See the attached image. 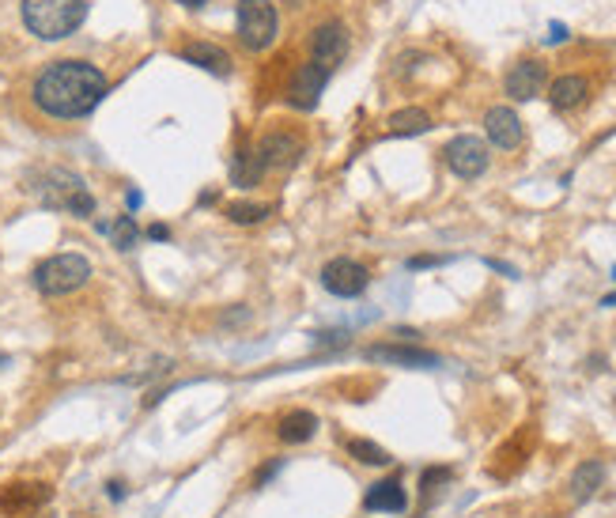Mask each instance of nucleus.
<instances>
[{"label": "nucleus", "instance_id": "nucleus-14", "mask_svg": "<svg viewBox=\"0 0 616 518\" xmlns=\"http://www.w3.org/2000/svg\"><path fill=\"white\" fill-rule=\"evenodd\" d=\"M484 133L503 151H514L518 144H522V136H526L522 118H518L511 106H492V110H488V114H484Z\"/></svg>", "mask_w": 616, "mask_h": 518}, {"label": "nucleus", "instance_id": "nucleus-25", "mask_svg": "<svg viewBox=\"0 0 616 518\" xmlns=\"http://www.w3.org/2000/svg\"><path fill=\"white\" fill-rule=\"evenodd\" d=\"M450 477H454L450 466H431V469H424V473H420V496H435Z\"/></svg>", "mask_w": 616, "mask_h": 518}, {"label": "nucleus", "instance_id": "nucleus-22", "mask_svg": "<svg viewBox=\"0 0 616 518\" xmlns=\"http://www.w3.org/2000/svg\"><path fill=\"white\" fill-rule=\"evenodd\" d=\"M261 178H265L261 156H258V151H250V148H243L239 156L231 159V182H235V186H258Z\"/></svg>", "mask_w": 616, "mask_h": 518}, {"label": "nucleus", "instance_id": "nucleus-6", "mask_svg": "<svg viewBox=\"0 0 616 518\" xmlns=\"http://www.w3.org/2000/svg\"><path fill=\"white\" fill-rule=\"evenodd\" d=\"M321 288L329 291V296H337V299H356L367 291L371 284V273H367V265H359L352 258H333L321 265Z\"/></svg>", "mask_w": 616, "mask_h": 518}, {"label": "nucleus", "instance_id": "nucleus-27", "mask_svg": "<svg viewBox=\"0 0 616 518\" xmlns=\"http://www.w3.org/2000/svg\"><path fill=\"white\" fill-rule=\"evenodd\" d=\"M219 321H223V326H246V321H250V311H227Z\"/></svg>", "mask_w": 616, "mask_h": 518}, {"label": "nucleus", "instance_id": "nucleus-34", "mask_svg": "<svg viewBox=\"0 0 616 518\" xmlns=\"http://www.w3.org/2000/svg\"><path fill=\"white\" fill-rule=\"evenodd\" d=\"M601 306H616V296H605V299H601Z\"/></svg>", "mask_w": 616, "mask_h": 518}, {"label": "nucleus", "instance_id": "nucleus-35", "mask_svg": "<svg viewBox=\"0 0 616 518\" xmlns=\"http://www.w3.org/2000/svg\"><path fill=\"white\" fill-rule=\"evenodd\" d=\"M612 280H616V269H612Z\"/></svg>", "mask_w": 616, "mask_h": 518}, {"label": "nucleus", "instance_id": "nucleus-32", "mask_svg": "<svg viewBox=\"0 0 616 518\" xmlns=\"http://www.w3.org/2000/svg\"><path fill=\"white\" fill-rule=\"evenodd\" d=\"M567 38V27L564 23H552V35H549V42H564Z\"/></svg>", "mask_w": 616, "mask_h": 518}, {"label": "nucleus", "instance_id": "nucleus-5", "mask_svg": "<svg viewBox=\"0 0 616 518\" xmlns=\"http://www.w3.org/2000/svg\"><path fill=\"white\" fill-rule=\"evenodd\" d=\"M276 31H280V19H276L273 0H239L235 4V35H239L243 50L250 53L269 50L276 42Z\"/></svg>", "mask_w": 616, "mask_h": 518}, {"label": "nucleus", "instance_id": "nucleus-17", "mask_svg": "<svg viewBox=\"0 0 616 518\" xmlns=\"http://www.w3.org/2000/svg\"><path fill=\"white\" fill-rule=\"evenodd\" d=\"M363 507L367 511H386V514H401L409 507V492L401 488L397 477H386L367 488V496H363Z\"/></svg>", "mask_w": 616, "mask_h": 518}, {"label": "nucleus", "instance_id": "nucleus-3", "mask_svg": "<svg viewBox=\"0 0 616 518\" xmlns=\"http://www.w3.org/2000/svg\"><path fill=\"white\" fill-rule=\"evenodd\" d=\"M35 189H38V201L46 208H53V213H68L76 220L95 216V197H91L88 182H83L80 174H73V171H65V166L46 171Z\"/></svg>", "mask_w": 616, "mask_h": 518}, {"label": "nucleus", "instance_id": "nucleus-1", "mask_svg": "<svg viewBox=\"0 0 616 518\" xmlns=\"http://www.w3.org/2000/svg\"><path fill=\"white\" fill-rule=\"evenodd\" d=\"M106 73L91 61H53L35 76L31 99L46 118L76 121L88 118L106 99Z\"/></svg>", "mask_w": 616, "mask_h": 518}, {"label": "nucleus", "instance_id": "nucleus-26", "mask_svg": "<svg viewBox=\"0 0 616 518\" xmlns=\"http://www.w3.org/2000/svg\"><path fill=\"white\" fill-rule=\"evenodd\" d=\"M348 344V333L344 329H326V333H318V348H341Z\"/></svg>", "mask_w": 616, "mask_h": 518}, {"label": "nucleus", "instance_id": "nucleus-24", "mask_svg": "<svg viewBox=\"0 0 616 518\" xmlns=\"http://www.w3.org/2000/svg\"><path fill=\"white\" fill-rule=\"evenodd\" d=\"M348 454H352L359 466H374V469H382L394 461V454H389L386 446H378L374 439H348Z\"/></svg>", "mask_w": 616, "mask_h": 518}, {"label": "nucleus", "instance_id": "nucleus-9", "mask_svg": "<svg viewBox=\"0 0 616 518\" xmlns=\"http://www.w3.org/2000/svg\"><path fill=\"white\" fill-rule=\"evenodd\" d=\"M348 46H352L348 27L341 19H326L321 27H314V35H311V61L333 73V68L348 58Z\"/></svg>", "mask_w": 616, "mask_h": 518}, {"label": "nucleus", "instance_id": "nucleus-31", "mask_svg": "<svg viewBox=\"0 0 616 518\" xmlns=\"http://www.w3.org/2000/svg\"><path fill=\"white\" fill-rule=\"evenodd\" d=\"M106 496H110V499H125V484H121V481H110V484H106Z\"/></svg>", "mask_w": 616, "mask_h": 518}, {"label": "nucleus", "instance_id": "nucleus-23", "mask_svg": "<svg viewBox=\"0 0 616 518\" xmlns=\"http://www.w3.org/2000/svg\"><path fill=\"white\" fill-rule=\"evenodd\" d=\"M269 213H273V205H265V201H231L223 208V216L231 223H239V228H254V223L269 220Z\"/></svg>", "mask_w": 616, "mask_h": 518}, {"label": "nucleus", "instance_id": "nucleus-13", "mask_svg": "<svg viewBox=\"0 0 616 518\" xmlns=\"http://www.w3.org/2000/svg\"><path fill=\"white\" fill-rule=\"evenodd\" d=\"M254 151L261 156L265 171H284V166H296V163H299V156H303V140L291 136V133H265L261 144H258Z\"/></svg>", "mask_w": 616, "mask_h": 518}, {"label": "nucleus", "instance_id": "nucleus-18", "mask_svg": "<svg viewBox=\"0 0 616 518\" xmlns=\"http://www.w3.org/2000/svg\"><path fill=\"white\" fill-rule=\"evenodd\" d=\"M318 416L311 409H291L288 416H280L276 424V439L288 443V446H299V443H311L318 436Z\"/></svg>", "mask_w": 616, "mask_h": 518}, {"label": "nucleus", "instance_id": "nucleus-33", "mask_svg": "<svg viewBox=\"0 0 616 518\" xmlns=\"http://www.w3.org/2000/svg\"><path fill=\"white\" fill-rule=\"evenodd\" d=\"M178 4H181V8H204L208 0H178Z\"/></svg>", "mask_w": 616, "mask_h": 518}, {"label": "nucleus", "instance_id": "nucleus-2", "mask_svg": "<svg viewBox=\"0 0 616 518\" xmlns=\"http://www.w3.org/2000/svg\"><path fill=\"white\" fill-rule=\"evenodd\" d=\"M88 19V0H23L27 31L42 42H61Z\"/></svg>", "mask_w": 616, "mask_h": 518}, {"label": "nucleus", "instance_id": "nucleus-12", "mask_svg": "<svg viewBox=\"0 0 616 518\" xmlns=\"http://www.w3.org/2000/svg\"><path fill=\"white\" fill-rule=\"evenodd\" d=\"M544 80H549V65L537 61V58H526V61H518L507 73L503 88H507V95L514 103H529V99H537V95L544 91Z\"/></svg>", "mask_w": 616, "mask_h": 518}, {"label": "nucleus", "instance_id": "nucleus-7", "mask_svg": "<svg viewBox=\"0 0 616 518\" xmlns=\"http://www.w3.org/2000/svg\"><path fill=\"white\" fill-rule=\"evenodd\" d=\"M443 159H446V166L458 174V178H466V182H473V178H481L484 171H488V144L481 136H473V133H461V136H454L450 144L443 148Z\"/></svg>", "mask_w": 616, "mask_h": 518}, {"label": "nucleus", "instance_id": "nucleus-15", "mask_svg": "<svg viewBox=\"0 0 616 518\" xmlns=\"http://www.w3.org/2000/svg\"><path fill=\"white\" fill-rule=\"evenodd\" d=\"M181 53V61H189V65H197L204 68V73H212V76H231V53L216 46V42H186V46L178 50Z\"/></svg>", "mask_w": 616, "mask_h": 518}, {"label": "nucleus", "instance_id": "nucleus-10", "mask_svg": "<svg viewBox=\"0 0 616 518\" xmlns=\"http://www.w3.org/2000/svg\"><path fill=\"white\" fill-rule=\"evenodd\" d=\"M326 83H329V68H321L314 61L299 65L296 76H291V83H288V103L296 106V110H303V114H311V110L321 103Z\"/></svg>", "mask_w": 616, "mask_h": 518}, {"label": "nucleus", "instance_id": "nucleus-16", "mask_svg": "<svg viewBox=\"0 0 616 518\" xmlns=\"http://www.w3.org/2000/svg\"><path fill=\"white\" fill-rule=\"evenodd\" d=\"M601 484H605V461H597V458L579 461L575 473H571V481H567V496L575 503H586L601 492Z\"/></svg>", "mask_w": 616, "mask_h": 518}, {"label": "nucleus", "instance_id": "nucleus-11", "mask_svg": "<svg viewBox=\"0 0 616 518\" xmlns=\"http://www.w3.org/2000/svg\"><path fill=\"white\" fill-rule=\"evenodd\" d=\"M53 499V488L42 484V481H12L0 488V514L16 518V514H27V511H38L42 503Z\"/></svg>", "mask_w": 616, "mask_h": 518}, {"label": "nucleus", "instance_id": "nucleus-29", "mask_svg": "<svg viewBox=\"0 0 616 518\" xmlns=\"http://www.w3.org/2000/svg\"><path fill=\"white\" fill-rule=\"evenodd\" d=\"M148 239L166 243V239H171V228H166V223H151V228H148Z\"/></svg>", "mask_w": 616, "mask_h": 518}, {"label": "nucleus", "instance_id": "nucleus-30", "mask_svg": "<svg viewBox=\"0 0 616 518\" xmlns=\"http://www.w3.org/2000/svg\"><path fill=\"white\" fill-rule=\"evenodd\" d=\"M125 205H129V213H133V208L144 205V193H140V189H129V193H125Z\"/></svg>", "mask_w": 616, "mask_h": 518}, {"label": "nucleus", "instance_id": "nucleus-28", "mask_svg": "<svg viewBox=\"0 0 616 518\" xmlns=\"http://www.w3.org/2000/svg\"><path fill=\"white\" fill-rule=\"evenodd\" d=\"M431 265H443V258H431V254H420V258H409V269H431Z\"/></svg>", "mask_w": 616, "mask_h": 518}, {"label": "nucleus", "instance_id": "nucleus-8", "mask_svg": "<svg viewBox=\"0 0 616 518\" xmlns=\"http://www.w3.org/2000/svg\"><path fill=\"white\" fill-rule=\"evenodd\" d=\"M363 360H367V363H386V367H409V371H435V367H443L439 352H427V348H416V344H367V348H363Z\"/></svg>", "mask_w": 616, "mask_h": 518}, {"label": "nucleus", "instance_id": "nucleus-19", "mask_svg": "<svg viewBox=\"0 0 616 518\" xmlns=\"http://www.w3.org/2000/svg\"><path fill=\"white\" fill-rule=\"evenodd\" d=\"M586 95H590V80L586 76H575V73H567V76H559L552 80V88H549V103L556 110H575L586 103Z\"/></svg>", "mask_w": 616, "mask_h": 518}, {"label": "nucleus", "instance_id": "nucleus-21", "mask_svg": "<svg viewBox=\"0 0 616 518\" xmlns=\"http://www.w3.org/2000/svg\"><path fill=\"white\" fill-rule=\"evenodd\" d=\"M99 231L110 239V246H118V250H121V254H125V250H133V246L140 243V228H136V220H133L129 213H125V216H114L110 223H99Z\"/></svg>", "mask_w": 616, "mask_h": 518}, {"label": "nucleus", "instance_id": "nucleus-20", "mask_svg": "<svg viewBox=\"0 0 616 518\" xmlns=\"http://www.w3.org/2000/svg\"><path fill=\"white\" fill-rule=\"evenodd\" d=\"M386 125L394 136H420V133L431 129V114L424 106H404V110H394Z\"/></svg>", "mask_w": 616, "mask_h": 518}, {"label": "nucleus", "instance_id": "nucleus-4", "mask_svg": "<svg viewBox=\"0 0 616 518\" xmlns=\"http://www.w3.org/2000/svg\"><path fill=\"white\" fill-rule=\"evenodd\" d=\"M42 296H73L91 280V261L83 254H53L31 273Z\"/></svg>", "mask_w": 616, "mask_h": 518}]
</instances>
